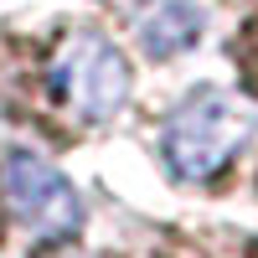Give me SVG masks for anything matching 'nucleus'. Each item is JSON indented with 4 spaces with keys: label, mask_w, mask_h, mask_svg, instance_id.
Segmentation results:
<instances>
[{
    "label": "nucleus",
    "mask_w": 258,
    "mask_h": 258,
    "mask_svg": "<svg viewBox=\"0 0 258 258\" xmlns=\"http://www.w3.org/2000/svg\"><path fill=\"white\" fill-rule=\"evenodd\" d=\"M248 129H253V114L232 93L202 88L186 103H176V114H170L165 129H160L165 165L176 170L181 181H207V176H217V170L238 155Z\"/></svg>",
    "instance_id": "f257e3e1"
},
{
    "label": "nucleus",
    "mask_w": 258,
    "mask_h": 258,
    "mask_svg": "<svg viewBox=\"0 0 258 258\" xmlns=\"http://www.w3.org/2000/svg\"><path fill=\"white\" fill-rule=\"evenodd\" d=\"M52 83L68 98V109L78 119H114L129 98V62L119 57V47L98 31H78L62 41V52L52 62Z\"/></svg>",
    "instance_id": "f03ea898"
},
{
    "label": "nucleus",
    "mask_w": 258,
    "mask_h": 258,
    "mask_svg": "<svg viewBox=\"0 0 258 258\" xmlns=\"http://www.w3.org/2000/svg\"><path fill=\"white\" fill-rule=\"evenodd\" d=\"M6 202L31 238H68L83 222V202L68 186V176L57 165L36 160V155H11L6 160Z\"/></svg>",
    "instance_id": "7ed1b4c3"
},
{
    "label": "nucleus",
    "mask_w": 258,
    "mask_h": 258,
    "mask_svg": "<svg viewBox=\"0 0 258 258\" xmlns=\"http://www.w3.org/2000/svg\"><path fill=\"white\" fill-rule=\"evenodd\" d=\"M135 31L150 57H181L202 36V11H197V0H150Z\"/></svg>",
    "instance_id": "20e7f679"
}]
</instances>
